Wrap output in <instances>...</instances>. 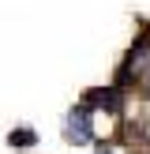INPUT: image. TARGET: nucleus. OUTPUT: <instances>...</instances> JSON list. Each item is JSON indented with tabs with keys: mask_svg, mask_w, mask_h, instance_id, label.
<instances>
[{
	"mask_svg": "<svg viewBox=\"0 0 150 154\" xmlns=\"http://www.w3.org/2000/svg\"><path fill=\"white\" fill-rule=\"evenodd\" d=\"M64 135L71 143H90V139H94V124H90V109H86V105H75V109L68 113Z\"/></svg>",
	"mask_w": 150,
	"mask_h": 154,
	"instance_id": "1",
	"label": "nucleus"
},
{
	"mask_svg": "<svg viewBox=\"0 0 150 154\" xmlns=\"http://www.w3.org/2000/svg\"><path fill=\"white\" fill-rule=\"evenodd\" d=\"M90 105H101V109L116 113L120 109V90L116 87H109V90H90V94H86V109H90Z\"/></svg>",
	"mask_w": 150,
	"mask_h": 154,
	"instance_id": "2",
	"label": "nucleus"
}]
</instances>
